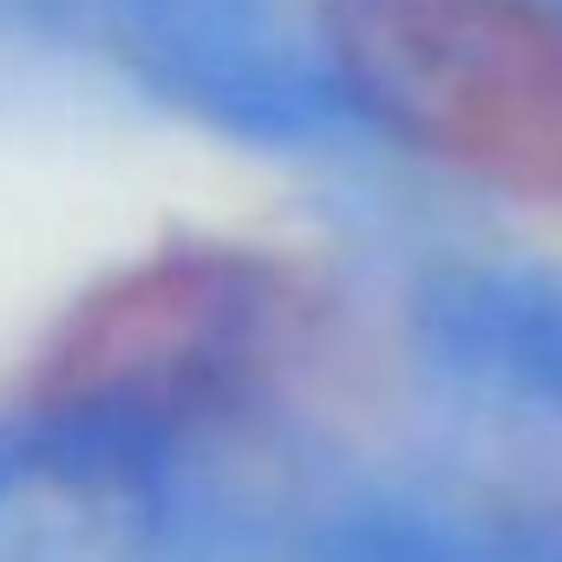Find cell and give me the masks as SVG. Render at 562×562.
<instances>
[{
  "label": "cell",
  "mask_w": 562,
  "mask_h": 562,
  "mask_svg": "<svg viewBox=\"0 0 562 562\" xmlns=\"http://www.w3.org/2000/svg\"><path fill=\"white\" fill-rule=\"evenodd\" d=\"M347 99L438 170L562 216L557 0H321Z\"/></svg>",
  "instance_id": "6da1fadb"
},
{
  "label": "cell",
  "mask_w": 562,
  "mask_h": 562,
  "mask_svg": "<svg viewBox=\"0 0 562 562\" xmlns=\"http://www.w3.org/2000/svg\"><path fill=\"white\" fill-rule=\"evenodd\" d=\"M294 276L243 243H164L99 276L46 334L26 406L72 425L177 419L236 386L288 327Z\"/></svg>",
  "instance_id": "7a4b0ae2"
}]
</instances>
